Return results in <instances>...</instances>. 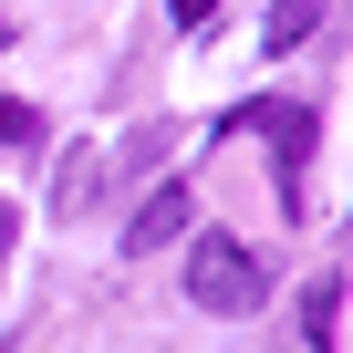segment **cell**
<instances>
[{"label": "cell", "instance_id": "cell-1", "mask_svg": "<svg viewBox=\"0 0 353 353\" xmlns=\"http://www.w3.org/2000/svg\"><path fill=\"white\" fill-rule=\"evenodd\" d=\"M188 301H198V312H219V322H250V312L270 301V270L250 260V239L198 229V239H188Z\"/></svg>", "mask_w": 353, "mask_h": 353}, {"label": "cell", "instance_id": "cell-2", "mask_svg": "<svg viewBox=\"0 0 353 353\" xmlns=\"http://www.w3.org/2000/svg\"><path fill=\"white\" fill-rule=\"evenodd\" d=\"M188 219H198V188H188V176H166V188H156V198H135V219H125V260L176 250V239H188Z\"/></svg>", "mask_w": 353, "mask_h": 353}, {"label": "cell", "instance_id": "cell-3", "mask_svg": "<svg viewBox=\"0 0 353 353\" xmlns=\"http://www.w3.org/2000/svg\"><path fill=\"white\" fill-rule=\"evenodd\" d=\"M260 135H270V166H281V208H291L301 166H312V104H270V114H260Z\"/></svg>", "mask_w": 353, "mask_h": 353}, {"label": "cell", "instance_id": "cell-4", "mask_svg": "<svg viewBox=\"0 0 353 353\" xmlns=\"http://www.w3.org/2000/svg\"><path fill=\"white\" fill-rule=\"evenodd\" d=\"M332 322H343V281L322 270V281L301 291V353H332Z\"/></svg>", "mask_w": 353, "mask_h": 353}, {"label": "cell", "instance_id": "cell-5", "mask_svg": "<svg viewBox=\"0 0 353 353\" xmlns=\"http://www.w3.org/2000/svg\"><path fill=\"white\" fill-rule=\"evenodd\" d=\"M312 21H322V0H270V21H260V52H291V42H312Z\"/></svg>", "mask_w": 353, "mask_h": 353}, {"label": "cell", "instance_id": "cell-6", "mask_svg": "<svg viewBox=\"0 0 353 353\" xmlns=\"http://www.w3.org/2000/svg\"><path fill=\"white\" fill-rule=\"evenodd\" d=\"M94 176H104V156H94V145H73V156H63V188H52V208H63V219H73V208H94Z\"/></svg>", "mask_w": 353, "mask_h": 353}, {"label": "cell", "instance_id": "cell-7", "mask_svg": "<svg viewBox=\"0 0 353 353\" xmlns=\"http://www.w3.org/2000/svg\"><path fill=\"white\" fill-rule=\"evenodd\" d=\"M166 145H176V125H145V135H125V145H114V176H145Z\"/></svg>", "mask_w": 353, "mask_h": 353}, {"label": "cell", "instance_id": "cell-8", "mask_svg": "<svg viewBox=\"0 0 353 353\" xmlns=\"http://www.w3.org/2000/svg\"><path fill=\"white\" fill-rule=\"evenodd\" d=\"M0 145H42V114L32 104H0Z\"/></svg>", "mask_w": 353, "mask_h": 353}, {"label": "cell", "instance_id": "cell-9", "mask_svg": "<svg viewBox=\"0 0 353 353\" xmlns=\"http://www.w3.org/2000/svg\"><path fill=\"white\" fill-rule=\"evenodd\" d=\"M166 11H176V32H208V11H219V0H166Z\"/></svg>", "mask_w": 353, "mask_h": 353}, {"label": "cell", "instance_id": "cell-10", "mask_svg": "<svg viewBox=\"0 0 353 353\" xmlns=\"http://www.w3.org/2000/svg\"><path fill=\"white\" fill-rule=\"evenodd\" d=\"M11 239H21V208L0 198V270H11Z\"/></svg>", "mask_w": 353, "mask_h": 353}]
</instances>
